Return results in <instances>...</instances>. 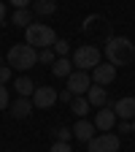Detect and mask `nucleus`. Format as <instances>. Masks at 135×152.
I'll return each mask as SVG.
<instances>
[{"instance_id": "obj_1", "label": "nucleus", "mask_w": 135, "mask_h": 152, "mask_svg": "<svg viewBox=\"0 0 135 152\" xmlns=\"http://www.w3.org/2000/svg\"><path fill=\"white\" fill-rule=\"evenodd\" d=\"M105 57H108V63L113 68H122V65H130L135 60V44L130 41V38L124 35H111L108 41H105Z\"/></svg>"}, {"instance_id": "obj_2", "label": "nucleus", "mask_w": 135, "mask_h": 152, "mask_svg": "<svg viewBox=\"0 0 135 152\" xmlns=\"http://www.w3.org/2000/svg\"><path fill=\"white\" fill-rule=\"evenodd\" d=\"M25 41L32 46V49H51L54 44H57V33L49 27V25H43V22H32L30 27H25Z\"/></svg>"}, {"instance_id": "obj_3", "label": "nucleus", "mask_w": 135, "mask_h": 152, "mask_svg": "<svg viewBox=\"0 0 135 152\" xmlns=\"http://www.w3.org/2000/svg\"><path fill=\"white\" fill-rule=\"evenodd\" d=\"M38 63V49H32L27 41L25 44H14L8 49V65L16 71H30Z\"/></svg>"}, {"instance_id": "obj_4", "label": "nucleus", "mask_w": 135, "mask_h": 152, "mask_svg": "<svg viewBox=\"0 0 135 152\" xmlns=\"http://www.w3.org/2000/svg\"><path fill=\"white\" fill-rule=\"evenodd\" d=\"M100 49L97 46H92V44H84L73 52V65L79 68V71H89V68H97L100 65Z\"/></svg>"}, {"instance_id": "obj_5", "label": "nucleus", "mask_w": 135, "mask_h": 152, "mask_svg": "<svg viewBox=\"0 0 135 152\" xmlns=\"http://www.w3.org/2000/svg\"><path fill=\"white\" fill-rule=\"evenodd\" d=\"M119 136L116 133H100V136H95L92 141H89V152H116L119 149Z\"/></svg>"}, {"instance_id": "obj_6", "label": "nucleus", "mask_w": 135, "mask_h": 152, "mask_svg": "<svg viewBox=\"0 0 135 152\" xmlns=\"http://www.w3.org/2000/svg\"><path fill=\"white\" fill-rule=\"evenodd\" d=\"M57 101H60V92L54 87H35V92H32V106L35 109H51Z\"/></svg>"}, {"instance_id": "obj_7", "label": "nucleus", "mask_w": 135, "mask_h": 152, "mask_svg": "<svg viewBox=\"0 0 135 152\" xmlns=\"http://www.w3.org/2000/svg\"><path fill=\"white\" fill-rule=\"evenodd\" d=\"M92 87V79H89V73L87 71H73L68 76V90L73 95H87V90Z\"/></svg>"}, {"instance_id": "obj_8", "label": "nucleus", "mask_w": 135, "mask_h": 152, "mask_svg": "<svg viewBox=\"0 0 135 152\" xmlns=\"http://www.w3.org/2000/svg\"><path fill=\"white\" fill-rule=\"evenodd\" d=\"M113 79H116V68H113L111 63H100L97 68H92V82H95V84L105 87V84H111Z\"/></svg>"}, {"instance_id": "obj_9", "label": "nucleus", "mask_w": 135, "mask_h": 152, "mask_svg": "<svg viewBox=\"0 0 135 152\" xmlns=\"http://www.w3.org/2000/svg\"><path fill=\"white\" fill-rule=\"evenodd\" d=\"M113 111H116V120H135V98H119L116 103H113Z\"/></svg>"}, {"instance_id": "obj_10", "label": "nucleus", "mask_w": 135, "mask_h": 152, "mask_svg": "<svg viewBox=\"0 0 135 152\" xmlns=\"http://www.w3.org/2000/svg\"><path fill=\"white\" fill-rule=\"evenodd\" d=\"M113 122H116V111H113V106L111 109H100L97 114H95V128L103 130V133L113 130Z\"/></svg>"}, {"instance_id": "obj_11", "label": "nucleus", "mask_w": 135, "mask_h": 152, "mask_svg": "<svg viewBox=\"0 0 135 152\" xmlns=\"http://www.w3.org/2000/svg\"><path fill=\"white\" fill-rule=\"evenodd\" d=\"M70 130H73V136L79 139V141H87V144H89V141L95 139V136H92V130H97V128H95V122H87V120H79V122H76V125H73Z\"/></svg>"}, {"instance_id": "obj_12", "label": "nucleus", "mask_w": 135, "mask_h": 152, "mask_svg": "<svg viewBox=\"0 0 135 152\" xmlns=\"http://www.w3.org/2000/svg\"><path fill=\"white\" fill-rule=\"evenodd\" d=\"M87 101H89V106H105L108 103V92H105V87H100V84H92L89 90H87Z\"/></svg>"}, {"instance_id": "obj_13", "label": "nucleus", "mask_w": 135, "mask_h": 152, "mask_svg": "<svg viewBox=\"0 0 135 152\" xmlns=\"http://www.w3.org/2000/svg\"><path fill=\"white\" fill-rule=\"evenodd\" d=\"M32 109H35V106H32L30 98H19V101L11 103V114H14V117H19V120H22V117H30Z\"/></svg>"}, {"instance_id": "obj_14", "label": "nucleus", "mask_w": 135, "mask_h": 152, "mask_svg": "<svg viewBox=\"0 0 135 152\" xmlns=\"http://www.w3.org/2000/svg\"><path fill=\"white\" fill-rule=\"evenodd\" d=\"M14 87H16V92H19V98H30V95L35 92V84H32L30 76H19V79L14 82Z\"/></svg>"}, {"instance_id": "obj_15", "label": "nucleus", "mask_w": 135, "mask_h": 152, "mask_svg": "<svg viewBox=\"0 0 135 152\" xmlns=\"http://www.w3.org/2000/svg\"><path fill=\"white\" fill-rule=\"evenodd\" d=\"M92 106H89V101H87V95H76V98L70 101V111L76 114V117H87V111H89Z\"/></svg>"}, {"instance_id": "obj_16", "label": "nucleus", "mask_w": 135, "mask_h": 152, "mask_svg": "<svg viewBox=\"0 0 135 152\" xmlns=\"http://www.w3.org/2000/svg\"><path fill=\"white\" fill-rule=\"evenodd\" d=\"M11 22H14L16 27H30V25H32V11H30V8H16V11L11 14Z\"/></svg>"}, {"instance_id": "obj_17", "label": "nucleus", "mask_w": 135, "mask_h": 152, "mask_svg": "<svg viewBox=\"0 0 135 152\" xmlns=\"http://www.w3.org/2000/svg\"><path fill=\"white\" fill-rule=\"evenodd\" d=\"M32 11L41 16H51L57 11V0H32Z\"/></svg>"}, {"instance_id": "obj_18", "label": "nucleus", "mask_w": 135, "mask_h": 152, "mask_svg": "<svg viewBox=\"0 0 135 152\" xmlns=\"http://www.w3.org/2000/svg\"><path fill=\"white\" fill-rule=\"evenodd\" d=\"M51 73L60 76V79H68V76H70V60H68V57H57V63L51 65Z\"/></svg>"}, {"instance_id": "obj_19", "label": "nucleus", "mask_w": 135, "mask_h": 152, "mask_svg": "<svg viewBox=\"0 0 135 152\" xmlns=\"http://www.w3.org/2000/svg\"><path fill=\"white\" fill-rule=\"evenodd\" d=\"M38 63H43V65H54V63H57V52H54V46H51V49H41V52H38Z\"/></svg>"}, {"instance_id": "obj_20", "label": "nucleus", "mask_w": 135, "mask_h": 152, "mask_svg": "<svg viewBox=\"0 0 135 152\" xmlns=\"http://www.w3.org/2000/svg\"><path fill=\"white\" fill-rule=\"evenodd\" d=\"M11 106V98H8V87L6 84H0V111H6Z\"/></svg>"}, {"instance_id": "obj_21", "label": "nucleus", "mask_w": 135, "mask_h": 152, "mask_svg": "<svg viewBox=\"0 0 135 152\" xmlns=\"http://www.w3.org/2000/svg\"><path fill=\"white\" fill-rule=\"evenodd\" d=\"M54 136H57V141H68V144H70L73 130H70V128H57V130H54Z\"/></svg>"}, {"instance_id": "obj_22", "label": "nucleus", "mask_w": 135, "mask_h": 152, "mask_svg": "<svg viewBox=\"0 0 135 152\" xmlns=\"http://www.w3.org/2000/svg\"><path fill=\"white\" fill-rule=\"evenodd\" d=\"M54 52H57V57H68V52H70L68 41H60V38H57V44H54Z\"/></svg>"}, {"instance_id": "obj_23", "label": "nucleus", "mask_w": 135, "mask_h": 152, "mask_svg": "<svg viewBox=\"0 0 135 152\" xmlns=\"http://www.w3.org/2000/svg\"><path fill=\"white\" fill-rule=\"evenodd\" d=\"M49 152H73V147H70L68 141H54V144L49 147Z\"/></svg>"}, {"instance_id": "obj_24", "label": "nucleus", "mask_w": 135, "mask_h": 152, "mask_svg": "<svg viewBox=\"0 0 135 152\" xmlns=\"http://www.w3.org/2000/svg\"><path fill=\"white\" fill-rule=\"evenodd\" d=\"M11 82V65H0V84Z\"/></svg>"}, {"instance_id": "obj_25", "label": "nucleus", "mask_w": 135, "mask_h": 152, "mask_svg": "<svg viewBox=\"0 0 135 152\" xmlns=\"http://www.w3.org/2000/svg\"><path fill=\"white\" fill-rule=\"evenodd\" d=\"M8 3H11L14 8H27V6L32 3V0H8Z\"/></svg>"}, {"instance_id": "obj_26", "label": "nucleus", "mask_w": 135, "mask_h": 152, "mask_svg": "<svg viewBox=\"0 0 135 152\" xmlns=\"http://www.w3.org/2000/svg\"><path fill=\"white\" fill-rule=\"evenodd\" d=\"M119 133H132V122L122 120V122H119Z\"/></svg>"}, {"instance_id": "obj_27", "label": "nucleus", "mask_w": 135, "mask_h": 152, "mask_svg": "<svg viewBox=\"0 0 135 152\" xmlns=\"http://www.w3.org/2000/svg\"><path fill=\"white\" fill-rule=\"evenodd\" d=\"M73 98H76V95H73L70 90H62V92H60V101H68V103H70Z\"/></svg>"}, {"instance_id": "obj_28", "label": "nucleus", "mask_w": 135, "mask_h": 152, "mask_svg": "<svg viewBox=\"0 0 135 152\" xmlns=\"http://www.w3.org/2000/svg\"><path fill=\"white\" fill-rule=\"evenodd\" d=\"M3 22H6V3L0 0V25H3Z\"/></svg>"}, {"instance_id": "obj_29", "label": "nucleus", "mask_w": 135, "mask_h": 152, "mask_svg": "<svg viewBox=\"0 0 135 152\" xmlns=\"http://www.w3.org/2000/svg\"><path fill=\"white\" fill-rule=\"evenodd\" d=\"M132 130H135V120H132Z\"/></svg>"}, {"instance_id": "obj_30", "label": "nucleus", "mask_w": 135, "mask_h": 152, "mask_svg": "<svg viewBox=\"0 0 135 152\" xmlns=\"http://www.w3.org/2000/svg\"><path fill=\"white\" fill-rule=\"evenodd\" d=\"M0 65H3V57H0Z\"/></svg>"}]
</instances>
